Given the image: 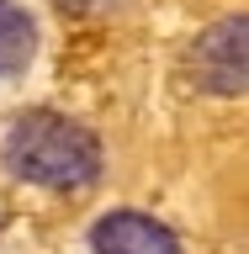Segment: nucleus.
<instances>
[{
  "instance_id": "obj_4",
  "label": "nucleus",
  "mask_w": 249,
  "mask_h": 254,
  "mask_svg": "<svg viewBox=\"0 0 249 254\" xmlns=\"http://www.w3.org/2000/svg\"><path fill=\"white\" fill-rule=\"evenodd\" d=\"M37 53V27L11 0H0V74H21Z\"/></svg>"
},
{
  "instance_id": "obj_1",
  "label": "nucleus",
  "mask_w": 249,
  "mask_h": 254,
  "mask_svg": "<svg viewBox=\"0 0 249 254\" xmlns=\"http://www.w3.org/2000/svg\"><path fill=\"white\" fill-rule=\"evenodd\" d=\"M5 170L48 190H85L101 175V143L59 111H27L5 132Z\"/></svg>"
},
{
  "instance_id": "obj_3",
  "label": "nucleus",
  "mask_w": 249,
  "mask_h": 254,
  "mask_svg": "<svg viewBox=\"0 0 249 254\" xmlns=\"http://www.w3.org/2000/svg\"><path fill=\"white\" fill-rule=\"evenodd\" d=\"M90 244L95 254H180L175 233L143 212H106L90 228Z\"/></svg>"
},
{
  "instance_id": "obj_2",
  "label": "nucleus",
  "mask_w": 249,
  "mask_h": 254,
  "mask_svg": "<svg viewBox=\"0 0 249 254\" xmlns=\"http://www.w3.org/2000/svg\"><path fill=\"white\" fill-rule=\"evenodd\" d=\"M244 43H249V21L228 16L218 27H207L191 48V79L207 95H244Z\"/></svg>"
}]
</instances>
